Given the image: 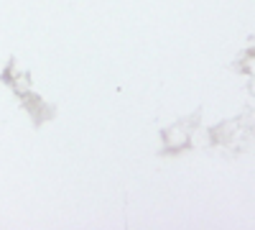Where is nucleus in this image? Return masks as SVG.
Wrapping results in <instances>:
<instances>
[]
</instances>
